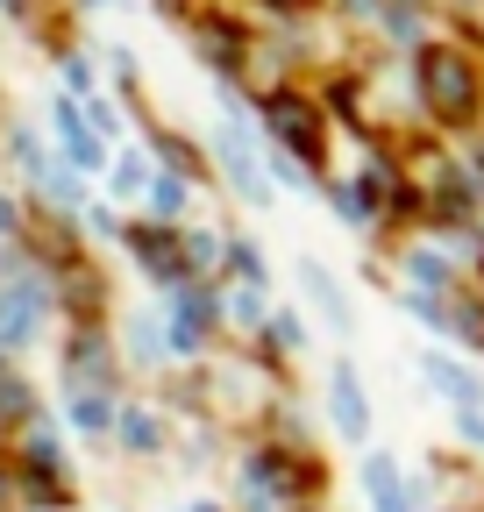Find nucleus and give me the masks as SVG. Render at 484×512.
<instances>
[{
	"mask_svg": "<svg viewBox=\"0 0 484 512\" xmlns=\"http://www.w3.org/2000/svg\"><path fill=\"white\" fill-rule=\"evenodd\" d=\"M420 93H428V107H435L442 121H470L477 100H484L477 64H470L456 43H428V50H420Z\"/></svg>",
	"mask_w": 484,
	"mask_h": 512,
	"instance_id": "f257e3e1",
	"label": "nucleus"
},
{
	"mask_svg": "<svg viewBox=\"0 0 484 512\" xmlns=\"http://www.w3.org/2000/svg\"><path fill=\"white\" fill-rule=\"evenodd\" d=\"M264 121H271L278 136H285L299 157H307V164L321 157V114H314L307 100H299V93H271V100H264Z\"/></svg>",
	"mask_w": 484,
	"mask_h": 512,
	"instance_id": "f03ea898",
	"label": "nucleus"
},
{
	"mask_svg": "<svg viewBox=\"0 0 484 512\" xmlns=\"http://www.w3.org/2000/svg\"><path fill=\"white\" fill-rule=\"evenodd\" d=\"M136 249H143V264H150V271L178 278V249H171V235H157V228H136Z\"/></svg>",
	"mask_w": 484,
	"mask_h": 512,
	"instance_id": "7ed1b4c3",
	"label": "nucleus"
},
{
	"mask_svg": "<svg viewBox=\"0 0 484 512\" xmlns=\"http://www.w3.org/2000/svg\"><path fill=\"white\" fill-rule=\"evenodd\" d=\"M178 200H186V185H178V178H157V214H178Z\"/></svg>",
	"mask_w": 484,
	"mask_h": 512,
	"instance_id": "20e7f679",
	"label": "nucleus"
},
{
	"mask_svg": "<svg viewBox=\"0 0 484 512\" xmlns=\"http://www.w3.org/2000/svg\"><path fill=\"white\" fill-rule=\"evenodd\" d=\"M264 8H285V15H292V8H299V0H264Z\"/></svg>",
	"mask_w": 484,
	"mask_h": 512,
	"instance_id": "39448f33",
	"label": "nucleus"
}]
</instances>
